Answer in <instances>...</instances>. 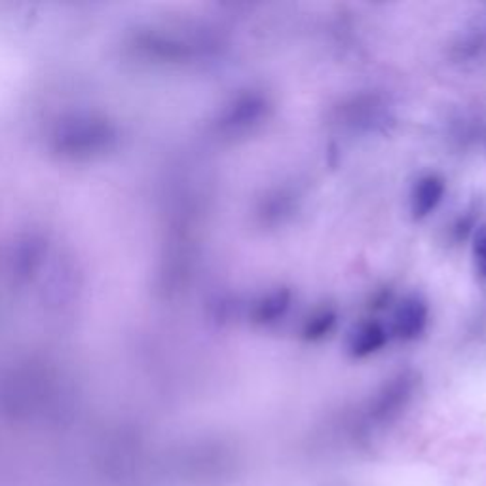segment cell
Segmentation results:
<instances>
[{
  "mask_svg": "<svg viewBox=\"0 0 486 486\" xmlns=\"http://www.w3.org/2000/svg\"><path fill=\"white\" fill-rule=\"evenodd\" d=\"M428 304L418 295L404 299L394 314V331L401 340H414L428 325Z\"/></svg>",
  "mask_w": 486,
  "mask_h": 486,
  "instance_id": "6da1fadb",
  "label": "cell"
},
{
  "mask_svg": "<svg viewBox=\"0 0 486 486\" xmlns=\"http://www.w3.org/2000/svg\"><path fill=\"white\" fill-rule=\"evenodd\" d=\"M445 179L439 175H426L420 179L411 194V212L414 219H424L431 212H435L437 205L441 204L445 196Z\"/></svg>",
  "mask_w": 486,
  "mask_h": 486,
  "instance_id": "7a4b0ae2",
  "label": "cell"
},
{
  "mask_svg": "<svg viewBox=\"0 0 486 486\" xmlns=\"http://www.w3.org/2000/svg\"><path fill=\"white\" fill-rule=\"evenodd\" d=\"M387 343L386 329L377 321H367L355 327L348 340V350L353 358H367Z\"/></svg>",
  "mask_w": 486,
  "mask_h": 486,
  "instance_id": "3957f363",
  "label": "cell"
},
{
  "mask_svg": "<svg viewBox=\"0 0 486 486\" xmlns=\"http://www.w3.org/2000/svg\"><path fill=\"white\" fill-rule=\"evenodd\" d=\"M289 302H291L289 291H275V293L268 295L266 299L261 300V304L256 306L255 317L263 323H270L273 319H278L280 316H283L287 312Z\"/></svg>",
  "mask_w": 486,
  "mask_h": 486,
  "instance_id": "277c9868",
  "label": "cell"
},
{
  "mask_svg": "<svg viewBox=\"0 0 486 486\" xmlns=\"http://www.w3.org/2000/svg\"><path fill=\"white\" fill-rule=\"evenodd\" d=\"M334 323H336V316L333 312H329V310L319 312L308 319L306 327H304V336L308 340H319L333 331Z\"/></svg>",
  "mask_w": 486,
  "mask_h": 486,
  "instance_id": "5b68a950",
  "label": "cell"
},
{
  "mask_svg": "<svg viewBox=\"0 0 486 486\" xmlns=\"http://www.w3.org/2000/svg\"><path fill=\"white\" fill-rule=\"evenodd\" d=\"M473 253H475V263H477V270L486 278V224L481 226L475 236V246H473Z\"/></svg>",
  "mask_w": 486,
  "mask_h": 486,
  "instance_id": "8992f818",
  "label": "cell"
}]
</instances>
